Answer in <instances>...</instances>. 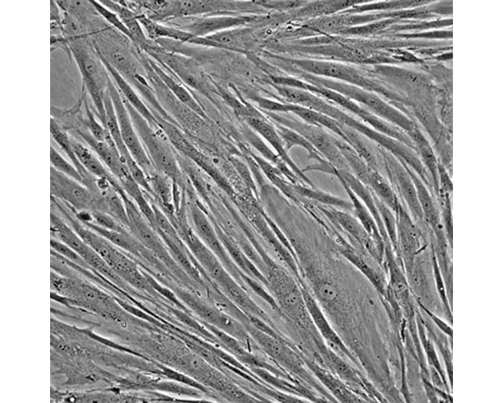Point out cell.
<instances>
[{"instance_id":"30","label":"cell","mask_w":503,"mask_h":403,"mask_svg":"<svg viewBox=\"0 0 503 403\" xmlns=\"http://www.w3.org/2000/svg\"><path fill=\"white\" fill-rule=\"evenodd\" d=\"M287 151L295 146L304 148L308 153V158L320 163L325 160L313 146L296 131L283 125L275 128Z\"/></svg>"},{"instance_id":"3","label":"cell","mask_w":503,"mask_h":403,"mask_svg":"<svg viewBox=\"0 0 503 403\" xmlns=\"http://www.w3.org/2000/svg\"><path fill=\"white\" fill-rule=\"evenodd\" d=\"M68 44L71 56L81 75V87L89 94L95 107L102 108L109 75L94 49L90 36L71 40Z\"/></svg>"},{"instance_id":"5","label":"cell","mask_w":503,"mask_h":403,"mask_svg":"<svg viewBox=\"0 0 503 403\" xmlns=\"http://www.w3.org/2000/svg\"><path fill=\"white\" fill-rule=\"evenodd\" d=\"M397 221L396 256L406 278L409 275L415 258L426 244L424 232L412 220L406 208L401 204L395 213Z\"/></svg>"},{"instance_id":"31","label":"cell","mask_w":503,"mask_h":403,"mask_svg":"<svg viewBox=\"0 0 503 403\" xmlns=\"http://www.w3.org/2000/svg\"><path fill=\"white\" fill-rule=\"evenodd\" d=\"M50 162L51 167L57 171L83 184V178L77 168L52 146L50 148Z\"/></svg>"},{"instance_id":"2","label":"cell","mask_w":503,"mask_h":403,"mask_svg":"<svg viewBox=\"0 0 503 403\" xmlns=\"http://www.w3.org/2000/svg\"><path fill=\"white\" fill-rule=\"evenodd\" d=\"M269 289L280 311L310 338L319 335L308 311L299 281L288 273L279 268H273L268 278Z\"/></svg>"},{"instance_id":"32","label":"cell","mask_w":503,"mask_h":403,"mask_svg":"<svg viewBox=\"0 0 503 403\" xmlns=\"http://www.w3.org/2000/svg\"><path fill=\"white\" fill-rule=\"evenodd\" d=\"M242 32L238 27L221 31L206 37L225 46L228 50L244 53L245 52L244 50L237 47L238 43L241 40Z\"/></svg>"},{"instance_id":"39","label":"cell","mask_w":503,"mask_h":403,"mask_svg":"<svg viewBox=\"0 0 503 403\" xmlns=\"http://www.w3.org/2000/svg\"><path fill=\"white\" fill-rule=\"evenodd\" d=\"M254 101L258 106L270 112H288L289 105L261 96L254 97Z\"/></svg>"},{"instance_id":"34","label":"cell","mask_w":503,"mask_h":403,"mask_svg":"<svg viewBox=\"0 0 503 403\" xmlns=\"http://www.w3.org/2000/svg\"><path fill=\"white\" fill-rule=\"evenodd\" d=\"M51 250L70 261L83 268L93 271L79 254L68 245L53 238H51Z\"/></svg>"},{"instance_id":"4","label":"cell","mask_w":503,"mask_h":403,"mask_svg":"<svg viewBox=\"0 0 503 403\" xmlns=\"http://www.w3.org/2000/svg\"><path fill=\"white\" fill-rule=\"evenodd\" d=\"M107 90L114 106L120 134L126 147L146 176L152 174L156 171L141 142L122 97L110 76Z\"/></svg>"},{"instance_id":"16","label":"cell","mask_w":503,"mask_h":403,"mask_svg":"<svg viewBox=\"0 0 503 403\" xmlns=\"http://www.w3.org/2000/svg\"><path fill=\"white\" fill-rule=\"evenodd\" d=\"M410 174L415 185L424 221L430 230L442 225L440 210L429 190L422 179L408 165L400 161Z\"/></svg>"},{"instance_id":"7","label":"cell","mask_w":503,"mask_h":403,"mask_svg":"<svg viewBox=\"0 0 503 403\" xmlns=\"http://www.w3.org/2000/svg\"><path fill=\"white\" fill-rule=\"evenodd\" d=\"M382 155L386 171L392 181L410 217L422 229L427 226L420 204L415 185L403 165L393 155L378 147Z\"/></svg>"},{"instance_id":"8","label":"cell","mask_w":503,"mask_h":403,"mask_svg":"<svg viewBox=\"0 0 503 403\" xmlns=\"http://www.w3.org/2000/svg\"><path fill=\"white\" fill-rule=\"evenodd\" d=\"M123 200L128 216V228L132 234L156 258L169 267L177 268L176 262L157 235V232L143 217L134 202L127 196H124Z\"/></svg>"},{"instance_id":"40","label":"cell","mask_w":503,"mask_h":403,"mask_svg":"<svg viewBox=\"0 0 503 403\" xmlns=\"http://www.w3.org/2000/svg\"><path fill=\"white\" fill-rule=\"evenodd\" d=\"M420 306L424 310V311L428 314V315L431 318V319L434 321V322L438 325V326L446 334L448 335L451 336L452 334V329L448 326L446 323H445L443 320L439 318L437 316L435 315L434 313L431 312L429 310L426 308L421 302H418Z\"/></svg>"},{"instance_id":"25","label":"cell","mask_w":503,"mask_h":403,"mask_svg":"<svg viewBox=\"0 0 503 403\" xmlns=\"http://www.w3.org/2000/svg\"><path fill=\"white\" fill-rule=\"evenodd\" d=\"M340 125L345 136L346 142L355 150L371 169L379 171L376 153L369 142V140L346 125L341 123Z\"/></svg>"},{"instance_id":"21","label":"cell","mask_w":503,"mask_h":403,"mask_svg":"<svg viewBox=\"0 0 503 403\" xmlns=\"http://www.w3.org/2000/svg\"><path fill=\"white\" fill-rule=\"evenodd\" d=\"M366 185L394 214L396 213L401 203L392 186L379 171L371 169Z\"/></svg>"},{"instance_id":"20","label":"cell","mask_w":503,"mask_h":403,"mask_svg":"<svg viewBox=\"0 0 503 403\" xmlns=\"http://www.w3.org/2000/svg\"><path fill=\"white\" fill-rule=\"evenodd\" d=\"M337 178L350 198L353 207L352 212L354 214V216L374 240L379 245L384 246L385 242L378 225L368 208L343 180L339 177Z\"/></svg>"},{"instance_id":"27","label":"cell","mask_w":503,"mask_h":403,"mask_svg":"<svg viewBox=\"0 0 503 403\" xmlns=\"http://www.w3.org/2000/svg\"><path fill=\"white\" fill-rule=\"evenodd\" d=\"M332 135L350 171L366 185L371 168L349 144L340 137Z\"/></svg>"},{"instance_id":"41","label":"cell","mask_w":503,"mask_h":403,"mask_svg":"<svg viewBox=\"0 0 503 403\" xmlns=\"http://www.w3.org/2000/svg\"><path fill=\"white\" fill-rule=\"evenodd\" d=\"M62 12L55 1H51L50 4L51 22H61Z\"/></svg>"},{"instance_id":"19","label":"cell","mask_w":503,"mask_h":403,"mask_svg":"<svg viewBox=\"0 0 503 403\" xmlns=\"http://www.w3.org/2000/svg\"><path fill=\"white\" fill-rule=\"evenodd\" d=\"M408 135L413 142L422 162L431 177L434 193L438 195L439 192V163L437 161L432 147L424 135L416 126Z\"/></svg>"},{"instance_id":"17","label":"cell","mask_w":503,"mask_h":403,"mask_svg":"<svg viewBox=\"0 0 503 403\" xmlns=\"http://www.w3.org/2000/svg\"><path fill=\"white\" fill-rule=\"evenodd\" d=\"M245 118L247 124L269 142L297 175L306 183L309 184L311 180L304 175L302 170L288 157L287 150L276 128L266 121L256 115L246 116Z\"/></svg>"},{"instance_id":"24","label":"cell","mask_w":503,"mask_h":403,"mask_svg":"<svg viewBox=\"0 0 503 403\" xmlns=\"http://www.w3.org/2000/svg\"><path fill=\"white\" fill-rule=\"evenodd\" d=\"M137 17L147 36L151 39L164 38L190 43L195 36L183 29L160 24L144 15H137Z\"/></svg>"},{"instance_id":"11","label":"cell","mask_w":503,"mask_h":403,"mask_svg":"<svg viewBox=\"0 0 503 403\" xmlns=\"http://www.w3.org/2000/svg\"><path fill=\"white\" fill-rule=\"evenodd\" d=\"M78 134L119 181L131 175L110 134L105 141L95 139L87 129H76Z\"/></svg>"},{"instance_id":"35","label":"cell","mask_w":503,"mask_h":403,"mask_svg":"<svg viewBox=\"0 0 503 403\" xmlns=\"http://www.w3.org/2000/svg\"><path fill=\"white\" fill-rule=\"evenodd\" d=\"M91 2L104 20L134 41L131 34L115 13L103 6L99 1H91Z\"/></svg>"},{"instance_id":"33","label":"cell","mask_w":503,"mask_h":403,"mask_svg":"<svg viewBox=\"0 0 503 403\" xmlns=\"http://www.w3.org/2000/svg\"><path fill=\"white\" fill-rule=\"evenodd\" d=\"M83 103L86 116L83 118H81L82 123L95 139L100 141H106L109 133L103 124L95 118L94 112L88 104L86 95L84 97Z\"/></svg>"},{"instance_id":"9","label":"cell","mask_w":503,"mask_h":403,"mask_svg":"<svg viewBox=\"0 0 503 403\" xmlns=\"http://www.w3.org/2000/svg\"><path fill=\"white\" fill-rule=\"evenodd\" d=\"M300 285L308 311L325 343L346 361L362 369L359 362L332 326L306 285L300 283Z\"/></svg>"},{"instance_id":"38","label":"cell","mask_w":503,"mask_h":403,"mask_svg":"<svg viewBox=\"0 0 503 403\" xmlns=\"http://www.w3.org/2000/svg\"><path fill=\"white\" fill-rule=\"evenodd\" d=\"M255 5L266 9L279 11H288L303 6L304 2L297 1H257Z\"/></svg>"},{"instance_id":"15","label":"cell","mask_w":503,"mask_h":403,"mask_svg":"<svg viewBox=\"0 0 503 403\" xmlns=\"http://www.w3.org/2000/svg\"><path fill=\"white\" fill-rule=\"evenodd\" d=\"M70 140L76 157L90 174L97 178L106 180L116 190L121 187L118 179L110 172L91 149L72 138L70 137Z\"/></svg>"},{"instance_id":"6","label":"cell","mask_w":503,"mask_h":403,"mask_svg":"<svg viewBox=\"0 0 503 403\" xmlns=\"http://www.w3.org/2000/svg\"><path fill=\"white\" fill-rule=\"evenodd\" d=\"M51 196L64 203L74 211L99 210L101 196L94 194L85 185L52 167L50 170Z\"/></svg>"},{"instance_id":"22","label":"cell","mask_w":503,"mask_h":403,"mask_svg":"<svg viewBox=\"0 0 503 403\" xmlns=\"http://www.w3.org/2000/svg\"><path fill=\"white\" fill-rule=\"evenodd\" d=\"M149 63L160 80L180 102L201 117H205L200 104L184 86L168 75L154 62L151 61Z\"/></svg>"},{"instance_id":"12","label":"cell","mask_w":503,"mask_h":403,"mask_svg":"<svg viewBox=\"0 0 503 403\" xmlns=\"http://www.w3.org/2000/svg\"><path fill=\"white\" fill-rule=\"evenodd\" d=\"M304 359L310 371L336 401L365 402L356 390L330 370L307 357Z\"/></svg>"},{"instance_id":"36","label":"cell","mask_w":503,"mask_h":403,"mask_svg":"<svg viewBox=\"0 0 503 403\" xmlns=\"http://www.w3.org/2000/svg\"><path fill=\"white\" fill-rule=\"evenodd\" d=\"M92 212L94 218L93 223H95L98 226L114 231L120 232L128 231L124 225L109 214L104 212L98 211Z\"/></svg>"},{"instance_id":"26","label":"cell","mask_w":503,"mask_h":403,"mask_svg":"<svg viewBox=\"0 0 503 403\" xmlns=\"http://www.w3.org/2000/svg\"><path fill=\"white\" fill-rule=\"evenodd\" d=\"M103 6L115 13L131 34L134 41L146 44L147 38L137 15L120 2L99 1Z\"/></svg>"},{"instance_id":"1","label":"cell","mask_w":503,"mask_h":403,"mask_svg":"<svg viewBox=\"0 0 503 403\" xmlns=\"http://www.w3.org/2000/svg\"><path fill=\"white\" fill-rule=\"evenodd\" d=\"M122 99L154 169L171 179L174 184L184 189L186 179L176 150L161 130H157L151 126L124 98Z\"/></svg>"},{"instance_id":"18","label":"cell","mask_w":503,"mask_h":403,"mask_svg":"<svg viewBox=\"0 0 503 403\" xmlns=\"http://www.w3.org/2000/svg\"><path fill=\"white\" fill-rule=\"evenodd\" d=\"M61 11L75 17L87 29L90 35L101 28L98 13L91 1H56Z\"/></svg>"},{"instance_id":"23","label":"cell","mask_w":503,"mask_h":403,"mask_svg":"<svg viewBox=\"0 0 503 403\" xmlns=\"http://www.w3.org/2000/svg\"><path fill=\"white\" fill-rule=\"evenodd\" d=\"M50 132L52 137L60 149L67 155L71 163L77 168L83 178V184L88 185L94 179L81 164L73 151L70 140L65 129L53 118L50 122Z\"/></svg>"},{"instance_id":"10","label":"cell","mask_w":503,"mask_h":403,"mask_svg":"<svg viewBox=\"0 0 503 403\" xmlns=\"http://www.w3.org/2000/svg\"><path fill=\"white\" fill-rule=\"evenodd\" d=\"M286 126L306 139L322 156L338 170L350 171L344 158L334 143L332 133L325 128L304 122L288 121Z\"/></svg>"},{"instance_id":"29","label":"cell","mask_w":503,"mask_h":403,"mask_svg":"<svg viewBox=\"0 0 503 403\" xmlns=\"http://www.w3.org/2000/svg\"><path fill=\"white\" fill-rule=\"evenodd\" d=\"M295 190L301 195L311 200L313 203L333 207L343 210L352 211L353 207L351 201L348 202L334 196L317 187H306L296 185Z\"/></svg>"},{"instance_id":"28","label":"cell","mask_w":503,"mask_h":403,"mask_svg":"<svg viewBox=\"0 0 503 403\" xmlns=\"http://www.w3.org/2000/svg\"><path fill=\"white\" fill-rule=\"evenodd\" d=\"M147 179L152 192V197L168 212H172L174 209V183L172 180L157 171L147 176Z\"/></svg>"},{"instance_id":"14","label":"cell","mask_w":503,"mask_h":403,"mask_svg":"<svg viewBox=\"0 0 503 403\" xmlns=\"http://www.w3.org/2000/svg\"><path fill=\"white\" fill-rule=\"evenodd\" d=\"M100 58L123 98L139 113L151 126L156 130H160L159 123L156 118L146 104L132 87L128 81L104 59L100 57Z\"/></svg>"},{"instance_id":"13","label":"cell","mask_w":503,"mask_h":403,"mask_svg":"<svg viewBox=\"0 0 503 403\" xmlns=\"http://www.w3.org/2000/svg\"><path fill=\"white\" fill-rule=\"evenodd\" d=\"M252 20L250 17L232 15L204 16L195 20L183 30L195 36L206 37L221 31L239 27Z\"/></svg>"},{"instance_id":"37","label":"cell","mask_w":503,"mask_h":403,"mask_svg":"<svg viewBox=\"0 0 503 403\" xmlns=\"http://www.w3.org/2000/svg\"><path fill=\"white\" fill-rule=\"evenodd\" d=\"M440 210L441 222L449 245L452 247V219L451 205L448 196L443 198Z\"/></svg>"}]
</instances>
